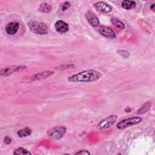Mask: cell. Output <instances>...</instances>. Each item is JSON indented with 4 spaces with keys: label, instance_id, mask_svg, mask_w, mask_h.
<instances>
[{
    "label": "cell",
    "instance_id": "cell-1",
    "mask_svg": "<svg viewBox=\"0 0 155 155\" xmlns=\"http://www.w3.org/2000/svg\"><path fill=\"white\" fill-rule=\"evenodd\" d=\"M102 73L96 70H88L79 72L68 78L69 82H96L101 79Z\"/></svg>",
    "mask_w": 155,
    "mask_h": 155
},
{
    "label": "cell",
    "instance_id": "cell-2",
    "mask_svg": "<svg viewBox=\"0 0 155 155\" xmlns=\"http://www.w3.org/2000/svg\"><path fill=\"white\" fill-rule=\"evenodd\" d=\"M27 25L31 32L36 35H46L48 32V27L46 24L36 21H30Z\"/></svg>",
    "mask_w": 155,
    "mask_h": 155
},
{
    "label": "cell",
    "instance_id": "cell-3",
    "mask_svg": "<svg viewBox=\"0 0 155 155\" xmlns=\"http://www.w3.org/2000/svg\"><path fill=\"white\" fill-rule=\"evenodd\" d=\"M66 128L63 126H56L47 131V136L54 140H58L62 139L66 133Z\"/></svg>",
    "mask_w": 155,
    "mask_h": 155
},
{
    "label": "cell",
    "instance_id": "cell-4",
    "mask_svg": "<svg viewBox=\"0 0 155 155\" xmlns=\"http://www.w3.org/2000/svg\"><path fill=\"white\" fill-rule=\"evenodd\" d=\"M142 118L140 117H131L125 119H123L119 122L116 125L118 130H122L126 128L137 125L142 122Z\"/></svg>",
    "mask_w": 155,
    "mask_h": 155
},
{
    "label": "cell",
    "instance_id": "cell-5",
    "mask_svg": "<svg viewBox=\"0 0 155 155\" xmlns=\"http://www.w3.org/2000/svg\"><path fill=\"white\" fill-rule=\"evenodd\" d=\"M117 118V116L113 114L109 116L99 122L97 125V128L99 130H104L110 128L115 122Z\"/></svg>",
    "mask_w": 155,
    "mask_h": 155
},
{
    "label": "cell",
    "instance_id": "cell-6",
    "mask_svg": "<svg viewBox=\"0 0 155 155\" xmlns=\"http://www.w3.org/2000/svg\"><path fill=\"white\" fill-rule=\"evenodd\" d=\"M99 32L102 36L108 39H113L116 38V35L115 32L110 27L108 26H105V25L101 26L99 28Z\"/></svg>",
    "mask_w": 155,
    "mask_h": 155
},
{
    "label": "cell",
    "instance_id": "cell-7",
    "mask_svg": "<svg viewBox=\"0 0 155 155\" xmlns=\"http://www.w3.org/2000/svg\"><path fill=\"white\" fill-rule=\"evenodd\" d=\"M26 67L24 65L20 66H10L8 67L2 68L1 70V76H7L13 73L21 71L24 69H25Z\"/></svg>",
    "mask_w": 155,
    "mask_h": 155
},
{
    "label": "cell",
    "instance_id": "cell-8",
    "mask_svg": "<svg viewBox=\"0 0 155 155\" xmlns=\"http://www.w3.org/2000/svg\"><path fill=\"white\" fill-rule=\"evenodd\" d=\"M93 6L97 11L101 13H107L113 10V8L108 4L103 1L97 2L93 4Z\"/></svg>",
    "mask_w": 155,
    "mask_h": 155
},
{
    "label": "cell",
    "instance_id": "cell-9",
    "mask_svg": "<svg viewBox=\"0 0 155 155\" xmlns=\"http://www.w3.org/2000/svg\"><path fill=\"white\" fill-rule=\"evenodd\" d=\"M54 28L56 32L59 34H64L69 30L68 24L62 20H58L55 22Z\"/></svg>",
    "mask_w": 155,
    "mask_h": 155
},
{
    "label": "cell",
    "instance_id": "cell-10",
    "mask_svg": "<svg viewBox=\"0 0 155 155\" xmlns=\"http://www.w3.org/2000/svg\"><path fill=\"white\" fill-rule=\"evenodd\" d=\"M19 28V24L18 22H10L7 24L5 27V32L9 35H15Z\"/></svg>",
    "mask_w": 155,
    "mask_h": 155
},
{
    "label": "cell",
    "instance_id": "cell-11",
    "mask_svg": "<svg viewBox=\"0 0 155 155\" xmlns=\"http://www.w3.org/2000/svg\"><path fill=\"white\" fill-rule=\"evenodd\" d=\"M88 22L93 27H96L99 25V20L97 16L91 12H88L85 15Z\"/></svg>",
    "mask_w": 155,
    "mask_h": 155
},
{
    "label": "cell",
    "instance_id": "cell-12",
    "mask_svg": "<svg viewBox=\"0 0 155 155\" xmlns=\"http://www.w3.org/2000/svg\"><path fill=\"white\" fill-rule=\"evenodd\" d=\"M54 74V71L52 70H46L44 71H42L40 73H38L31 77V79L32 81L41 80L45 78H47L52 74Z\"/></svg>",
    "mask_w": 155,
    "mask_h": 155
},
{
    "label": "cell",
    "instance_id": "cell-13",
    "mask_svg": "<svg viewBox=\"0 0 155 155\" xmlns=\"http://www.w3.org/2000/svg\"><path fill=\"white\" fill-rule=\"evenodd\" d=\"M136 3L133 1L124 0L122 1V4H121L122 7L125 10L133 9L136 7Z\"/></svg>",
    "mask_w": 155,
    "mask_h": 155
},
{
    "label": "cell",
    "instance_id": "cell-14",
    "mask_svg": "<svg viewBox=\"0 0 155 155\" xmlns=\"http://www.w3.org/2000/svg\"><path fill=\"white\" fill-rule=\"evenodd\" d=\"M38 10L42 13H49L52 10V7L47 2H42L39 5Z\"/></svg>",
    "mask_w": 155,
    "mask_h": 155
},
{
    "label": "cell",
    "instance_id": "cell-15",
    "mask_svg": "<svg viewBox=\"0 0 155 155\" xmlns=\"http://www.w3.org/2000/svg\"><path fill=\"white\" fill-rule=\"evenodd\" d=\"M31 130L28 127H26L24 129H21L17 132V134L20 137H24L30 136L31 134Z\"/></svg>",
    "mask_w": 155,
    "mask_h": 155
},
{
    "label": "cell",
    "instance_id": "cell-16",
    "mask_svg": "<svg viewBox=\"0 0 155 155\" xmlns=\"http://www.w3.org/2000/svg\"><path fill=\"white\" fill-rule=\"evenodd\" d=\"M111 23L117 28L119 29L122 30L125 28V24L124 23L121 21L120 19L116 18H111Z\"/></svg>",
    "mask_w": 155,
    "mask_h": 155
},
{
    "label": "cell",
    "instance_id": "cell-17",
    "mask_svg": "<svg viewBox=\"0 0 155 155\" xmlns=\"http://www.w3.org/2000/svg\"><path fill=\"white\" fill-rule=\"evenodd\" d=\"M151 105V104L150 102H149V101L147 102L142 107H140V108L137 110V114H145L150 108Z\"/></svg>",
    "mask_w": 155,
    "mask_h": 155
},
{
    "label": "cell",
    "instance_id": "cell-18",
    "mask_svg": "<svg viewBox=\"0 0 155 155\" xmlns=\"http://www.w3.org/2000/svg\"><path fill=\"white\" fill-rule=\"evenodd\" d=\"M13 154H16V155H20V154H26V155H30L31 154V153L28 151L27 150L26 148H24L23 147H19L18 148H17L14 152H13Z\"/></svg>",
    "mask_w": 155,
    "mask_h": 155
},
{
    "label": "cell",
    "instance_id": "cell-19",
    "mask_svg": "<svg viewBox=\"0 0 155 155\" xmlns=\"http://www.w3.org/2000/svg\"><path fill=\"white\" fill-rule=\"evenodd\" d=\"M118 53L122 56V57H124V58H127L129 57L130 56V53L129 52H128L127 51H125V50H118L117 51Z\"/></svg>",
    "mask_w": 155,
    "mask_h": 155
},
{
    "label": "cell",
    "instance_id": "cell-20",
    "mask_svg": "<svg viewBox=\"0 0 155 155\" xmlns=\"http://www.w3.org/2000/svg\"><path fill=\"white\" fill-rule=\"evenodd\" d=\"M71 5V4L70 2H65L63 3V4L61 6V10L62 11H65L66 10H67Z\"/></svg>",
    "mask_w": 155,
    "mask_h": 155
},
{
    "label": "cell",
    "instance_id": "cell-21",
    "mask_svg": "<svg viewBox=\"0 0 155 155\" xmlns=\"http://www.w3.org/2000/svg\"><path fill=\"white\" fill-rule=\"evenodd\" d=\"M74 154H75V155H76V154H81V155H82V154L88 155H88H89V154H90V153L88 150H79V151H77L76 153H75Z\"/></svg>",
    "mask_w": 155,
    "mask_h": 155
},
{
    "label": "cell",
    "instance_id": "cell-22",
    "mask_svg": "<svg viewBox=\"0 0 155 155\" xmlns=\"http://www.w3.org/2000/svg\"><path fill=\"white\" fill-rule=\"evenodd\" d=\"M4 142L5 144H7V145H8L10 144L11 142H12V139L11 138H10L8 136H6L4 139Z\"/></svg>",
    "mask_w": 155,
    "mask_h": 155
},
{
    "label": "cell",
    "instance_id": "cell-23",
    "mask_svg": "<svg viewBox=\"0 0 155 155\" xmlns=\"http://www.w3.org/2000/svg\"><path fill=\"white\" fill-rule=\"evenodd\" d=\"M125 112H127V113H130L131 111V109L130 108H129V107H127L125 110Z\"/></svg>",
    "mask_w": 155,
    "mask_h": 155
},
{
    "label": "cell",
    "instance_id": "cell-24",
    "mask_svg": "<svg viewBox=\"0 0 155 155\" xmlns=\"http://www.w3.org/2000/svg\"><path fill=\"white\" fill-rule=\"evenodd\" d=\"M154 4H153L151 5V6L150 7L151 9L152 10H153V11H154Z\"/></svg>",
    "mask_w": 155,
    "mask_h": 155
}]
</instances>
